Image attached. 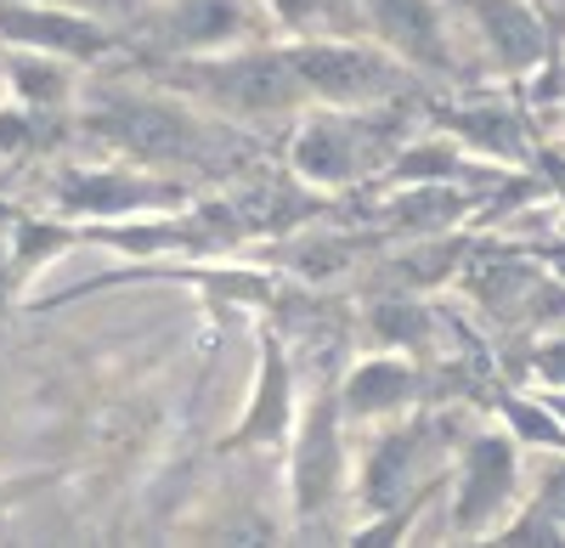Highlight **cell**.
<instances>
[{"instance_id": "obj_4", "label": "cell", "mask_w": 565, "mask_h": 548, "mask_svg": "<svg viewBox=\"0 0 565 548\" xmlns=\"http://www.w3.org/2000/svg\"><path fill=\"white\" fill-rule=\"evenodd\" d=\"M79 125L90 136L136 164H193L210 153V136L204 125L175 108V103H136V97H114L108 108H85Z\"/></svg>"}, {"instance_id": "obj_9", "label": "cell", "mask_w": 565, "mask_h": 548, "mask_svg": "<svg viewBox=\"0 0 565 548\" xmlns=\"http://www.w3.org/2000/svg\"><path fill=\"white\" fill-rule=\"evenodd\" d=\"M0 40L23 52H52L79 68L103 63L114 52V29L74 7H45V0H0Z\"/></svg>"}, {"instance_id": "obj_8", "label": "cell", "mask_w": 565, "mask_h": 548, "mask_svg": "<svg viewBox=\"0 0 565 548\" xmlns=\"http://www.w3.org/2000/svg\"><path fill=\"white\" fill-rule=\"evenodd\" d=\"M153 29L175 57H204V52H232V45H255L277 23L260 0H159Z\"/></svg>"}, {"instance_id": "obj_6", "label": "cell", "mask_w": 565, "mask_h": 548, "mask_svg": "<svg viewBox=\"0 0 565 548\" xmlns=\"http://www.w3.org/2000/svg\"><path fill=\"white\" fill-rule=\"evenodd\" d=\"M514 486H521L514 436H503V430L469 436L458 464H452V531L492 537L503 526V515L514 509Z\"/></svg>"}, {"instance_id": "obj_13", "label": "cell", "mask_w": 565, "mask_h": 548, "mask_svg": "<svg viewBox=\"0 0 565 548\" xmlns=\"http://www.w3.org/2000/svg\"><path fill=\"white\" fill-rule=\"evenodd\" d=\"M418 362L407 356V351H373V356H362L356 368L345 374V385H340V413L351 419V425H391V419H402L407 407L418 401Z\"/></svg>"}, {"instance_id": "obj_23", "label": "cell", "mask_w": 565, "mask_h": 548, "mask_svg": "<svg viewBox=\"0 0 565 548\" xmlns=\"http://www.w3.org/2000/svg\"><path fill=\"white\" fill-rule=\"evenodd\" d=\"M548 407H554V419L565 425V390H554V396H548Z\"/></svg>"}, {"instance_id": "obj_10", "label": "cell", "mask_w": 565, "mask_h": 548, "mask_svg": "<svg viewBox=\"0 0 565 548\" xmlns=\"http://www.w3.org/2000/svg\"><path fill=\"white\" fill-rule=\"evenodd\" d=\"M300 419V390H295V368H289V351H282L277 334H260V368H255V385H249V401L238 425L226 430V452L238 447H282Z\"/></svg>"}, {"instance_id": "obj_2", "label": "cell", "mask_w": 565, "mask_h": 548, "mask_svg": "<svg viewBox=\"0 0 565 548\" xmlns=\"http://www.w3.org/2000/svg\"><path fill=\"white\" fill-rule=\"evenodd\" d=\"M289 57L306 85V103H317V108H380L407 79V63H396L373 34L367 40L300 34V40H289Z\"/></svg>"}, {"instance_id": "obj_20", "label": "cell", "mask_w": 565, "mask_h": 548, "mask_svg": "<svg viewBox=\"0 0 565 548\" xmlns=\"http://www.w3.org/2000/svg\"><path fill=\"white\" fill-rule=\"evenodd\" d=\"M23 294V278H18V266H12V249H7V238H0V323H7V311H12V300Z\"/></svg>"}, {"instance_id": "obj_11", "label": "cell", "mask_w": 565, "mask_h": 548, "mask_svg": "<svg viewBox=\"0 0 565 548\" xmlns=\"http://www.w3.org/2000/svg\"><path fill=\"white\" fill-rule=\"evenodd\" d=\"M418 452H424V430L402 419H391L380 436H373V447L362 452L356 464V497H362V515L367 520H385V515H402L418 509Z\"/></svg>"}, {"instance_id": "obj_19", "label": "cell", "mask_w": 565, "mask_h": 548, "mask_svg": "<svg viewBox=\"0 0 565 548\" xmlns=\"http://www.w3.org/2000/svg\"><path fill=\"white\" fill-rule=\"evenodd\" d=\"M45 486V475H0V526H7V515L23 504V492Z\"/></svg>"}, {"instance_id": "obj_12", "label": "cell", "mask_w": 565, "mask_h": 548, "mask_svg": "<svg viewBox=\"0 0 565 548\" xmlns=\"http://www.w3.org/2000/svg\"><path fill=\"white\" fill-rule=\"evenodd\" d=\"M367 34L407 68H452V40H447V12L441 0H362Z\"/></svg>"}, {"instance_id": "obj_22", "label": "cell", "mask_w": 565, "mask_h": 548, "mask_svg": "<svg viewBox=\"0 0 565 548\" xmlns=\"http://www.w3.org/2000/svg\"><path fill=\"white\" fill-rule=\"evenodd\" d=\"M0 103H7V40H0Z\"/></svg>"}, {"instance_id": "obj_16", "label": "cell", "mask_w": 565, "mask_h": 548, "mask_svg": "<svg viewBox=\"0 0 565 548\" xmlns=\"http://www.w3.org/2000/svg\"><path fill=\"white\" fill-rule=\"evenodd\" d=\"M430 334V316H424L418 305H402V300H385L373 305V340H380L385 351H418V340Z\"/></svg>"}, {"instance_id": "obj_15", "label": "cell", "mask_w": 565, "mask_h": 548, "mask_svg": "<svg viewBox=\"0 0 565 548\" xmlns=\"http://www.w3.org/2000/svg\"><path fill=\"white\" fill-rule=\"evenodd\" d=\"M463 7L503 68H532L543 57V23L532 18L526 0H463Z\"/></svg>"}, {"instance_id": "obj_3", "label": "cell", "mask_w": 565, "mask_h": 548, "mask_svg": "<svg viewBox=\"0 0 565 548\" xmlns=\"http://www.w3.org/2000/svg\"><path fill=\"white\" fill-rule=\"evenodd\" d=\"M351 452H345V413L340 390H317L300 401V419L289 430V504L295 520L311 526L345 497Z\"/></svg>"}, {"instance_id": "obj_21", "label": "cell", "mask_w": 565, "mask_h": 548, "mask_svg": "<svg viewBox=\"0 0 565 548\" xmlns=\"http://www.w3.org/2000/svg\"><path fill=\"white\" fill-rule=\"evenodd\" d=\"M537 374H543L548 385L565 390V340H548V345L537 351Z\"/></svg>"}, {"instance_id": "obj_17", "label": "cell", "mask_w": 565, "mask_h": 548, "mask_svg": "<svg viewBox=\"0 0 565 548\" xmlns=\"http://www.w3.org/2000/svg\"><path fill=\"white\" fill-rule=\"evenodd\" d=\"M260 7L271 12L277 29H289V34H317L322 18H328V0H260Z\"/></svg>"}, {"instance_id": "obj_14", "label": "cell", "mask_w": 565, "mask_h": 548, "mask_svg": "<svg viewBox=\"0 0 565 548\" xmlns=\"http://www.w3.org/2000/svg\"><path fill=\"white\" fill-rule=\"evenodd\" d=\"M79 63L52 57V52H23L7 45V103L29 108V114H57L68 119V108L79 103Z\"/></svg>"}, {"instance_id": "obj_18", "label": "cell", "mask_w": 565, "mask_h": 548, "mask_svg": "<svg viewBox=\"0 0 565 548\" xmlns=\"http://www.w3.org/2000/svg\"><path fill=\"white\" fill-rule=\"evenodd\" d=\"M537 509L565 531V464H554V470L543 475V497H537Z\"/></svg>"}, {"instance_id": "obj_7", "label": "cell", "mask_w": 565, "mask_h": 548, "mask_svg": "<svg viewBox=\"0 0 565 548\" xmlns=\"http://www.w3.org/2000/svg\"><path fill=\"white\" fill-rule=\"evenodd\" d=\"M367 108H306L295 125V142H289V170L306 181V187L322 193H340L351 181H362L367 159V136H362Z\"/></svg>"}, {"instance_id": "obj_5", "label": "cell", "mask_w": 565, "mask_h": 548, "mask_svg": "<svg viewBox=\"0 0 565 548\" xmlns=\"http://www.w3.org/2000/svg\"><path fill=\"white\" fill-rule=\"evenodd\" d=\"M52 204H57V215H68L79 226H103V221H136V215L181 209L186 193L175 181H164L153 170H136V164H79V170L57 175Z\"/></svg>"}, {"instance_id": "obj_1", "label": "cell", "mask_w": 565, "mask_h": 548, "mask_svg": "<svg viewBox=\"0 0 565 548\" xmlns=\"http://www.w3.org/2000/svg\"><path fill=\"white\" fill-rule=\"evenodd\" d=\"M170 85L181 97L232 119H277V114L311 108L289 45H266V40L232 45V52H204V57H175Z\"/></svg>"}, {"instance_id": "obj_24", "label": "cell", "mask_w": 565, "mask_h": 548, "mask_svg": "<svg viewBox=\"0 0 565 548\" xmlns=\"http://www.w3.org/2000/svg\"><path fill=\"white\" fill-rule=\"evenodd\" d=\"M18 221V209H7V204H0V226H12Z\"/></svg>"}]
</instances>
